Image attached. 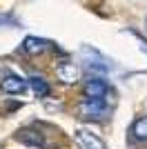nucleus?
<instances>
[{"instance_id": "obj_2", "label": "nucleus", "mask_w": 147, "mask_h": 149, "mask_svg": "<svg viewBox=\"0 0 147 149\" xmlns=\"http://www.w3.org/2000/svg\"><path fill=\"white\" fill-rule=\"evenodd\" d=\"M78 116L87 120H103L109 116V107L105 105L103 98H85L78 105Z\"/></svg>"}, {"instance_id": "obj_1", "label": "nucleus", "mask_w": 147, "mask_h": 149, "mask_svg": "<svg viewBox=\"0 0 147 149\" xmlns=\"http://www.w3.org/2000/svg\"><path fill=\"white\" fill-rule=\"evenodd\" d=\"M78 56H80V62H85L87 67L92 69V71H96V74H107V71H111V62L107 60L98 49H94V47H89V45L80 47Z\"/></svg>"}, {"instance_id": "obj_3", "label": "nucleus", "mask_w": 147, "mask_h": 149, "mask_svg": "<svg viewBox=\"0 0 147 149\" xmlns=\"http://www.w3.org/2000/svg\"><path fill=\"white\" fill-rule=\"evenodd\" d=\"M56 76H58V80L65 82V85H74V82L80 80V67L76 62H60V65L56 67Z\"/></svg>"}, {"instance_id": "obj_9", "label": "nucleus", "mask_w": 147, "mask_h": 149, "mask_svg": "<svg viewBox=\"0 0 147 149\" xmlns=\"http://www.w3.org/2000/svg\"><path fill=\"white\" fill-rule=\"evenodd\" d=\"M29 87L34 89V93H36L38 98H47L49 91H51V89H49V85L45 82L43 76H31V78H29Z\"/></svg>"}, {"instance_id": "obj_10", "label": "nucleus", "mask_w": 147, "mask_h": 149, "mask_svg": "<svg viewBox=\"0 0 147 149\" xmlns=\"http://www.w3.org/2000/svg\"><path fill=\"white\" fill-rule=\"evenodd\" d=\"M132 136L138 138V140H147V116L134 120V125H132Z\"/></svg>"}, {"instance_id": "obj_4", "label": "nucleus", "mask_w": 147, "mask_h": 149, "mask_svg": "<svg viewBox=\"0 0 147 149\" xmlns=\"http://www.w3.org/2000/svg\"><path fill=\"white\" fill-rule=\"evenodd\" d=\"M74 138H76V143L80 145V149H107V145H105L96 134H92V131H87V129H78L74 134Z\"/></svg>"}, {"instance_id": "obj_12", "label": "nucleus", "mask_w": 147, "mask_h": 149, "mask_svg": "<svg viewBox=\"0 0 147 149\" xmlns=\"http://www.w3.org/2000/svg\"><path fill=\"white\" fill-rule=\"evenodd\" d=\"M145 27H147V20H145Z\"/></svg>"}, {"instance_id": "obj_6", "label": "nucleus", "mask_w": 147, "mask_h": 149, "mask_svg": "<svg viewBox=\"0 0 147 149\" xmlns=\"http://www.w3.org/2000/svg\"><path fill=\"white\" fill-rule=\"evenodd\" d=\"M107 91H109V87H107V82L100 80V78H92V80L85 82V96L87 98H105Z\"/></svg>"}, {"instance_id": "obj_11", "label": "nucleus", "mask_w": 147, "mask_h": 149, "mask_svg": "<svg viewBox=\"0 0 147 149\" xmlns=\"http://www.w3.org/2000/svg\"><path fill=\"white\" fill-rule=\"evenodd\" d=\"M7 22H13V20L9 18V16H2V13H0V27H2V25H7Z\"/></svg>"}, {"instance_id": "obj_8", "label": "nucleus", "mask_w": 147, "mask_h": 149, "mask_svg": "<svg viewBox=\"0 0 147 149\" xmlns=\"http://www.w3.org/2000/svg\"><path fill=\"white\" fill-rule=\"evenodd\" d=\"M16 138H18L20 143L29 145V147H45V140H43V136H40L38 131H34V129H20Z\"/></svg>"}, {"instance_id": "obj_5", "label": "nucleus", "mask_w": 147, "mask_h": 149, "mask_svg": "<svg viewBox=\"0 0 147 149\" xmlns=\"http://www.w3.org/2000/svg\"><path fill=\"white\" fill-rule=\"evenodd\" d=\"M27 87H29V80H24V78H20V76H7V78H2V82H0V89L5 93H11V96H16V93H24L27 91Z\"/></svg>"}, {"instance_id": "obj_7", "label": "nucleus", "mask_w": 147, "mask_h": 149, "mask_svg": "<svg viewBox=\"0 0 147 149\" xmlns=\"http://www.w3.org/2000/svg\"><path fill=\"white\" fill-rule=\"evenodd\" d=\"M49 42L43 40V38H36V36H27L22 40V51L24 54H29V56H38V54H43L47 51Z\"/></svg>"}]
</instances>
